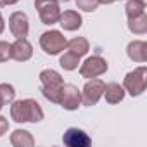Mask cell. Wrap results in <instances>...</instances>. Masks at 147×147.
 Wrapping results in <instances>:
<instances>
[{"mask_svg":"<svg viewBox=\"0 0 147 147\" xmlns=\"http://www.w3.org/2000/svg\"><path fill=\"white\" fill-rule=\"evenodd\" d=\"M11 116L16 123H38L43 119V111L40 107V104L33 99H24V100H18L12 104L11 107Z\"/></svg>","mask_w":147,"mask_h":147,"instance_id":"1","label":"cell"},{"mask_svg":"<svg viewBox=\"0 0 147 147\" xmlns=\"http://www.w3.org/2000/svg\"><path fill=\"white\" fill-rule=\"evenodd\" d=\"M40 82H42V94L45 99H49L50 102L59 104L61 102V95H62V87L64 82L61 78V75L54 69H43L40 73Z\"/></svg>","mask_w":147,"mask_h":147,"instance_id":"2","label":"cell"},{"mask_svg":"<svg viewBox=\"0 0 147 147\" xmlns=\"http://www.w3.org/2000/svg\"><path fill=\"white\" fill-rule=\"evenodd\" d=\"M66 38L62 36V33L61 31H55V30H50V31H45L42 36H40V45H42V49L47 52V54H50V55H55V54H59L61 50H64L66 49Z\"/></svg>","mask_w":147,"mask_h":147,"instance_id":"3","label":"cell"},{"mask_svg":"<svg viewBox=\"0 0 147 147\" xmlns=\"http://www.w3.org/2000/svg\"><path fill=\"white\" fill-rule=\"evenodd\" d=\"M35 7L40 14V19L43 24H55L61 16L59 2L57 0H36Z\"/></svg>","mask_w":147,"mask_h":147,"instance_id":"4","label":"cell"},{"mask_svg":"<svg viewBox=\"0 0 147 147\" xmlns=\"http://www.w3.org/2000/svg\"><path fill=\"white\" fill-rule=\"evenodd\" d=\"M145 85H147V69L144 66L133 69L125 78V88L131 95H140L145 90Z\"/></svg>","mask_w":147,"mask_h":147,"instance_id":"5","label":"cell"},{"mask_svg":"<svg viewBox=\"0 0 147 147\" xmlns=\"http://www.w3.org/2000/svg\"><path fill=\"white\" fill-rule=\"evenodd\" d=\"M107 71V62L100 57V55H92L88 57L82 67H80V73L83 78H97L100 75H104V73Z\"/></svg>","mask_w":147,"mask_h":147,"instance_id":"6","label":"cell"},{"mask_svg":"<svg viewBox=\"0 0 147 147\" xmlns=\"http://www.w3.org/2000/svg\"><path fill=\"white\" fill-rule=\"evenodd\" d=\"M104 82L102 80H97V78H92L90 82H87V85L83 87V95H82V102L85 106H95L99 102V99L102 97V92H104Z\"/></svg>","mask_w":147,"mask_h":147,"instance_id":"7","label":"cell"},{"mask_svg":"<svg viewBox=\"0 0 147 147\" xmlns=\"http://www.w3.org/2000/svg\"><path fill=\"white\" fill-rule=\"evenodd\" d=\"M80 102H82V94H80V90L75 85H64L62 87V95H61V102L59 104L64 109L75 111V109H78Z\"/></svg>","mask_w":147,"mask_h":147,"instance_id":"8","label":"cell"},{"mask_svg":"<svg viewBox=\"0 0 147 147\" xmlns=\"http://www.w3.org/2000/svg\"><path fill=\"white\" fill-rule=\"evenodd\" d=\"M9 28L12 31V35L16 38H26L28 31H30V23H28V16L24 12H14L9 18Z\"/></svg>","mask_w":147,"mask_h":147,"instance_id":"9","label":"cell"},{"mask_svg":"<svg viewBox=\"0 0 147 147\" xmlns=\"http://www.w3.org/2000/svg\"><path fill=\"white\" fill-rule=\"evenodd\" d=\"M62 142L69 147H87L92 144L90 137L80 128H67L62 137Z\"/></svg>","mask_w":147,"mask_h":147,"instance_id":"10","label":"cell"},{"mask_svg":"<svg viewBox=\"0 0 147 147\" xmlns=\"http://www.w3.org/2000/svg\"><path fill=\"white\" fill-rule=\"evenodd\" d=\"M33 55V47L26 38H18L11 45V59L16 61H28Z\"/></svg>","mask_w":147,"mask_h":147,"instance_id":"11","label":"cell"},{"mask_svg":"<svg viewBox=\"0 0 147 147\" xmlns=\"http://www.w3.org/2000/svg\"><path fill=\"white\" fill-rule=\"evenodd\" d=\"M66 31H76L82 28V16L76 11H64L57 21Z\"/></svg>","mask_w":147,"mask_h":147,"instance_id":"12","label":"cell"},{"mask_svg":"<svg viewBox=\"0 0 147 147\" xmlns=\"http://www.w3.org/2000/svg\"><path fill=\"white\" fill-rule=\"evenodd\" d=\"M128 57L135 62H145L147 61V43L145 42H131L128 45Z\"/></svg>","mask_w":147,"mask_h":147,"instance_id":"13","label":"cell"},{"mask_svg":"<svg viewBox=\"0 0 147 147\" xmlns=\"http://www.w3.org/2000/svg\"><path fill=\"white\" fill-rule=\"evenodd\" d=\"M102 95L106 97V100H107L109 104H118V102L123 100L125 90H123V87H119L118 83H107V85H104Z\"/></svg>","mask_w":147,"mask_h":147,"instance_id":"14","label":"cell"},{"mask_svg":"<svg viewBox=\"0 0 147 147\" xmlns=\"http://www.w3.org/2000/svg\"><path fill=\"white\" fill-rule=\"evenodd\" d=\"M66 49H67V52H71V54H75V55L82 57V55H85V54L88 52L90 45H88V42H87L85 38L78 36V38L69 40V42L66 43Z\"/></svg>","mask_w":147,"mask_h":147,"instance_id":"15","label":"cell"},{"mask_svg":"<svg viewBox=\"0 0 147 147\" xmlns=\"http://www.w3.org/2000/svg\"><path fill=\"white\" fill-rule=\"evenodd\" d=\"M11 142H12V145H16V147H31V145L35 144L33 137H31L30 131H26V130H16V131L12 133V137H11Z\"/></svg>","mask_w":147,"mask_h":147,"instance_id":"16","label":"cell"},{"mask_svg":"<svg viewBox=\"0 0 147 147\" xmlns=\"http://www.w3.org/2000/svg\"><path fill=\"white\" fill-rule=\"evenodd\" d=\"M128 28H130V31H133L137 35H144L147 31V16H145V12L140 14V16L128 18Z\"/></svg>","mask_w":147,"mask_h":147,"instance_id":"17","label":"cell"},{"mask_svg":"<svg viewBox=\"0 0 147 147\" xmlns=\"http://www.w3.org/2000/svg\"><path fill=\"white\" fill-rule=\"evenodd\" d=\"M80 64V57L75 55V54H71V52H64V55H61V66L67 71H73V69H76Z\"/></svg>","mask_w":147,"mask_h":147,"instance_id":"18","label":"cell"},{"mask_svg":"<svg viewBox=\"0 0 147 147\" xmlns=\"http://www.w3.org/2000/svg\"><path fill=\"white\" fill-rule=\"evenodd\" d=\"M145 12V4L140 2V0H130L126 4V16L133 18V16H140Z\"/></svg>","mask_w":147,"mask_h":147,"instance_id":"19","label":"cell"},{"mask_svg":"<svg viewBox=\"0 0 147 147\" xmlns=\"http://www.w3.org/2000/svg\"><path fill=\"white\" fill-rule=\"evenodd\" d=\"M0 97H2L4 104H9L14 100L16 97V92H14V87L9 85V83H0Z\"/></svg>","mask_w":147,"mask_h":147,"instance_id":"20","label":"cell"},{"mask_svg":"<svg viewBox=\"0 0 147 147\" xmlns=\"http://www.w3.org/2000/svg\"><path fill=\"white\" fill-rule=\"evenodd\" d=\"M97 5H99L97 0H76V7L82 9V11H85V12H92V11H95Z\"/></svg>","mask_w":147,"mask_h":147,"instance_id":"21","label":"cell"},{"mask_svg":"<svg viewBox=\"0 0 147 147\" xmlns=\"http://www.w3.org/2000/svg\"><path fill=\"white\" fill-rule=\"evenodd\" d=\"M11 59V43L0 42V62H5Z\"/></svg>","mask_w":147,"mask_h":147,"instance_id":"22","label":"cell"},{"mask_svg":"<svg viewBox=\"0 0 147 147\" xmlns=\"http://www.w3.org/2000/svg\"><path fill=\"white\" fill-rule=\"evenodd\" d=\"M7 130H9V121L4 116H0V137H2Z\"/></svg>","mask_w":147,"mask_h":147,"instance_id":"23","label":"cell"},{"mask_svg":"<svg viewBox=\"0 0 147 147\" xmlns=\"http://www.w3.org/2000/svg\"><path fill=\"white\" fill-rule=\"evenodd\" d=\"M18 0H0V7H4V5H12V4H16Z\"/></svg>","mask_w":147,"mask_h":147,"instance_id":"24","label":"cell"},{"mask_svg":"<svg viewBox=\"0 0 147 147\" xmlns=\"http://www.w3.org/2000/svg\"><path fill=\"white\" fill-rule=\"evenodd\" d=\"M4 28H5V23H4V19H2V16H0V33L4 31Z\"/></svg>","mask_w":147,"mask_h":147,"instance_id":"25","label":"cell"},{"mask_svg":"<svg viewBox=\"0 0 147 147\" xmlns=\"http://www.w3.org/2000/svg\"><path fill=\"white\" fill-rule=\"evenodd\" d=\"M97 2H99V4H113L114 0H97Z\"/></svg>","mask_w":147,"mask_h":147,"instance_id":"26","label":"cell"},{"mask_svg":"<svg viewBox=\"0 0 147 147\" xmlns=\"http://www.w3.org/2000/svg\"><path fill=\"white\" fill-rule=\"evenodd\" d=\"M4 106H5V104H4V100H2V97H0V109H2Z\"/></svg>","mask_w":147,"mask_h":147,"instance_id":"27","label":"cell"},{"mask_svg":"<svg viewBox=\"0 0 147 147\" xmlns=\"http://www.w3.org/2000/svg\"><path fill=\"white\" fill-rule=\"evenodd\" d=\"M57 2H69V0H57Z\"/></svg>","mask_w":147,"mask_h":147,"instance_id":"28","label":"cell"},{"mask_svg":"<svg viewBox=\"0 0 147 147\" xmlns=\"http://www.w3.org/2000/svg\"><path fill=\"white\" fill-rule=\"evenodd\" d=\"M140 2H144V4H145V0H140Z\"/></svg>","mask_w":147,"mask_h":147,"instance_id":"29","label":"cell"}]
</instances>
